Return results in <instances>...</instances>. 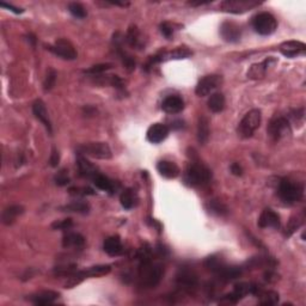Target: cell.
Returning <instances> with one entry per match:
<instances>
[{
	"label": "cell",
	"mask_w": 306,
	"mask_h": 306,
	"mask_svg": "<svg viewBox=\"0 0 306 306\" xmlns=\"http://www.w3.org/2000/svg\"><path fill=\"white\" fill-rule=\"evenodd\" d=\"M139 275H140L141 282L145 286L155 287L164 275V268L160 265L152 263V260L144 261V262H140Z\"/></svg>",
	"instance_id": "6da1fadb"
},
{
	"label": "cell",
	"mask_w": 306,
	"mask_h": 306,
	"mask_svg": "<svg viewBox=\"0 0 306 306\" xmlns=\"http://www.w3.org/2000/svg\"><path fill=\"white\" fill-rule=\"evenodd\" d=\"M212 178V172L207 166L200 162H194L186 173V182L189 186L197 187L207 184Z\"/></svg>",
	"instance_id": "7a4b0ae2"
},
{
	"label": "cell",
	"mask_w": 306,
	"mask_h": 306,
	"mask_svg": "<svg viewBox=\"0 0 306 306\" xmlns=\"http://www.w3.org/2000/svg\"><path fill=\"white\" fill-rule=\"evenodd\" d=\"M261 120H262V115H261V110L252 109L249 113L245 114L244 117L239 122L238 126V134L242 138L247 139L252 136L256 129L260 127Z\"/></svg>",
	"instance_id": "3957f363"
},
{
	"label": "cell",
	"mask_w": 306,
	"mask_h": 306,
	"mask_svg": "<svg viewBox=\"0 0 306 306\" xmlns=\"http://www.w3.org/2000/svg\"><path fill=\"white\" fill-rule=\"evenodd\" d=\"M279 196L286 204L292 205L300 201L303 197V187L289 179H282L279 184Z\"/></svg>",
	"instance_id": "277c9868"
},
{
	"label": "cell",
	"mask_w": 306,
	"mask_h": 306,
	"mask_svg": "<svg viewBox=\"0 0 306 306\" xmlns=\"http://www.w3.org/2000/svg\"><path fill=\"white\" fill-rule=\"evenodd\" d=\"M252 26L255 31L260 35H271L278 29V22L275 17L269 12H261L256 15L252 19Z\"/></svg>",
	"instance_id": "5b68a950"
},
{
	"label": "cell",
	"mask_w": 306,
	"mask_h": 306,
	"mask_svg": "<svg viewBox=\"0 0 306 306\" xmlns=\"http://www.w3.org/2000/svg\"><path fill=\"white\" fill-rule=\"evenodd\" d=\"M79 154L88 155V157L96 158V159H110L112 158V150L107 142H90L83 146L78 147Z\"/></svg>",
	"instance_id": "8992f818"
},
{
	"label": "cell",
	"mask_w": 306,
	"mask_h": 306,
	"mask_svg": "<svg viewBox=\"0 0 306 306\" xmlns=\"http://www.w3.org/2000/svg\"><path fill=\"white\" fill-rule=\"evenodd\" d=\"M268 134L274 141H279L291 134V126L287 118L275 117L270 121L268 126Z\"/></svg>",
	"instance_id": "52a82bcc"
},
{
	"label": "cell",
	"mask_w": 306,
	"mask_h": 306,
	"mask_svg": "<svg viewBox=\"0 0 306 306\" xmlns=\"http://www.w3.org/2000/svg\"><path fill=\"white\" fill-rule=\"evenodd\" d=\"M47 49L65 60H75L78 57L73 44L65 38L57 39L53 46H47Z\"/></svg>",
	"instance_id": "ba28073f"
},
{
	"label": "cell",
	"mask_w": 306,
	"mask_h": 306,
	"mask_svg": "<svg viewBox=\"0 0 306 306\" xmlns=\"http://www.w3.org/2000/svg\"><path fill=\"white\" fill-rule=\"evenodd\" d=\"M261 2L256 0H225L221 2L220 7L223 11L230 13H243L258 6Z\"/></svg>",
	"instance_id": "9c48e42d"
},
{
	"label": "cell",
	"mask_w": 306,
	"mask_h": 306,
	"mask_svg": "<svg viewBox=\"0 0 306 306\" xmlns=\"http://www.w3.org/2000/svg\"><path fill=\"white\" fill-rule=\"evenodd\" d=\"M221 84H223V76H218V75L206 76L205 78H202L201 80L197 83L195 92H196L197 96H200V97L207 96V95H210V92L214 91L215 89L219 88Z\"/></svg>",
	"instance_id": "30bf717a"
},
{
	"label": "cell",
	"mask_w": 306,
	"mask_h": 306,
	"mask_svg": "<svg viewBox=\"0 0 306 306\" xmlns=\"http://www.w3.org/2000/svg\"><path fill=\"white\" fill-rule=\"evenodd\" d=\"M220 35L226 42H238L242 38L241 26L233 22H224L220 26Z\"/></svg>",
	"instance_id": "8fae6325"
},
{
	"label": "cell",
	"mask_w": 306,
	"mask_h": 306,
	"mask_svg": "<svg viewBox=\"0 0 306 306\" xmlns=\"http://www.w3.org/2000/svg\"><path fill=\"white\" fill-rule=\"evenodd\" d=\"M280 224V215L270 208L263 210L258 218V226L261 229H279Z\"/></svg>",
	"instance_id": "7c38bea8"
},
{
	"label": "cell",
	"mask_w": 306,
	"mask_h": 306,
	"mask_svg": "<svg viewBox=\"0 0 306 306\" xmlns=\"http://www.w3.org/2000/svg\"><path fill=\"white\" fill-rule=\"evenodd\" d=\"M280 52L287 57H295L304 55L306 46L300 41H286L280 46Z\"/></svg>",
	"instance_id": "4fadbf2b"
},
{
	"label": "cell",
	"mask_w": 306,
	"mask_h": 306,
	"mask_svg": "<svg viewBox=\"0 0 306 306\" xmlns=\"http://www.w3.org/2000/svg\"><path fill=\"white\" fill-rule=\"evenodd\" d=\"M169 135V128L163 123H154L147 131V140L152 144H159L164 141Z\"/></svg>",
	"instance_id": "5bb4252c"
},
{
	"label": "cell",
	"mask_w": 306,
	"mask_h": 306,
	"mask_svg": "<svg viewBox=\"0 0 306 306\" xmlns=\"http://www.w3.org/2000/svg\"><path fill=\"white\" fill-rule=\"evenodd\" d=\"M122 38H121L120 33H116L114 35V46H115L116 52H117L118 55H120V57H121V60H122L125 67L127 68L129 72H132V71L135 68V61H134L133 57H132L131 55H128L127 53L125 52V49L122 48V42H123Z\"/></svg>",
	"instance_id": "9a60e30c"
},
{
	"label": "cell",
	"mask_w": 306,
	"mask_h": 306,
	"mask_svg": "<svg viewBox=\"0 0 306 306\" xmlns=\"http://www.w3.org/2000/svg\"><path fill=\"white\" fill-rule=\"evenodd\" d=\"M33 113H34V115L36 116V118L43 123L44 127L47 128V131H48L49 133H52L53 129H52L51 118H49L48 112H47L46 104H44L43 101H41V99H38V101L34 103L33 104Z\"/></svg>",
	"instance_id": "2e32d148"
},
{
	"label": "cell",
	"mask_w": 306,
	"mask_h": 306,
	"mask_svg": "<svg viewBox=\"0 0 306 306\" xmlns=\"http://www.w3.org/2000/svg\"><path fill=\"white\" fill-rule=\"evenodd\" d=\"M162 109L168 114H178L184 109V102L179 96H169L163 102Z\"/></svg>",
	"instance_id": "e0dca14e"
},
{
	"label": "cell",
	"mask_w": 306,
	"mask_h": 306,
	"mask_svg": "<svg viewBox=\"0 0 306 306\" xmlns=\"http://www.w3.org/2000/svg\"><path fill=\"white\" fill-rule=\"evenodd\" d=\"M177 284L186 289L195 288L197 285V275L191 269H183L178 273Z\"/></svg>",
	"instance_id": "ac0fdd59"
},
{
	"label": "cell",
	"mask_w": 306,
	"mask_h": 306,
	"mask_svg": "<svg viewBox=\"0 0 306 306\" xmlns=\"http://www.w3.org/2000/svg\"><path fill=\"white\" fill-rule=\"evenodd\" d=\"M76 165H78L79 169V173L80 176L86 178H94L95 176L98 173V170L97 168L92 164L91 162H89L84 155L79 154L78 155V160H76Z\"/></svg>",
	"instance_id": "d6986e66"
},
{
	"label": "cell",
	"mask_w": 306,
	"mask_h": 306,
	"mask_svg": "<svg viewBox=\"0 0 306 306\" xmlns=\"http://www.w3.org/2000/svg\"><path fill=\"white\" fill-rule=\"evenodd\" d=\"M59 297L60 294L55 291H42L31 295L30 302L35 305H48L53 304Z\"/></svg>",
	"instance_id": "ffe728a7"
},
{
	"label": "cell",
	"mask_w": 306,
	"mask_h": 306,
	"mask_svg": "<svg viewBox=\"0 0 306 306\" xmlns=\"http://www.w3.org/2000/svg\"><path fill=\"white\" fill-rule=\"evenodd\" d=\"M157 170L163 177L165 178H176L179 175V168L173 162L162 160L158 163Z\"/></svg>",
	"instance_id": "44dd1931"
},
{
	"label": "cell",
	"mask_w": 306,
	"mask_h": 306,
	"mask_svg": "<svg viewBox=\"0 0 306 306\" xmlns=\"http://www.w3.org/2000/svg\"><path fill=\"white\" fill-rule=\"evenodd\" d=\"M103 248H104V251L109 256H118L123 251L122 242H121L118 236H113L105 239Z\"/></svg>",
	"instance_id": "7402d4cb"
},
{
	"label": "cell",
	"mask_w": 306,
	"mask_h": 306,
	"mask_svg": "<svg viewBox=\"0 0 306 306\" xmlns=\"http://www.w3.org/2000/svg\"><path fill=\"white\" fill-rule=\"evenodd\" d=\"M210 120L207 116L201 115L197 121V140L201 145H205L210 139Z\"/></svg>",
	"instance_id": "603a6c76"
},
{
	"label": "cell",
	"mask_w": 306,
	"mask_h": 306,
	"mask_svg": "<svg viewBox=\"0 0 306 306\" xmlns=\"http://www.w3.org/2000/svg\"><path fill=\"white\" fill-rule=\"evenodd\" d=\"M126 41H127V43L132 48L141 49L142 46H144V38H142L140 31H139V29L135 25H132L128 29L127 35H126Z\"/></svg>",
	"instance_id": "cb8c5ba5"
},
{
	"label": "cell",
	"mask_w": 306,
	"mask_h": 306,
	"mask_svg": "<svg viewBox=\"0 0 306 306\" xmlns=\"http://www.w3.org/2000/svg\"><path fill=\"white\" fill-rule=\"evenodd\" d=\"M23 210H24V208L19 205H13L5 208V210L2 212L1 215L2 223H4L5 225H11V224L15 223L18 215L22 214Z\"/></svg>",
	"instance_id": "d4e9b609"
},
{
	"label": "cell",
	"mask_w": 306,
	"mask_h": 306,
	"mask_svg": "<svg viewBox=\"0 0 306 306\" xmlns=\"http://www.w3.org/2000/svg\"><path fill=\"white\" fill-rule=\"evenodd\" d=\"M84 244H85V238L76 232H68L62 239L64 248H81Z\"/></svg>",
	"instance_id": "484cf974"
},
{
	"label": "cell",
	"mask_w": 306,
	"mask_h": 306,
	"mask_svg": "<svg viewBox=\"0 0 306 306\" xmlns=\"http://www.w3.org/2000/svg\"><path fill=\"white\" fill-rule=\"evenodd\" d=\"M275 60H273L271 57H269V59L265 60L263 62H261V64H255L252 65L251 67H250L249 72H248V76L251 79H258V78H262L263 76H265L266 71H267V68L270 66V62H274Z\"/></svg>",
	"instance_id": "4316f807"
},
{
	"label": "cell",
	"mask_w": 306,
	"mask_h": 306,
	"mask_svg": "<svg viewBox=\"0 0 306 306\" xmlns=\"http://www.w3.org/2000/svg\"><path fill=\"white\" fill-rule=\"evenodd\" d=\"M208 108H210V112L213 113H220L223 112L224 108H225V97L220 92H215V94L210 95V97L208 98Z\"/></svg>",
	"instance_id": "83f0119b"
},
{
	"label": "cell",
	"mask_w": 306,
	"mask_h": 306,
	"mask_svg": "<svg viewBox=\"0 0 306 306\" xmlns=\"http://www.w3.org/2000/svg\"><path fill=\"white\" fill-rule=\"evenodd\" d=\"M217 274L220 276L221 280L232 281L242 275V269L239 267H229V266L225 265Z\"/></svg>",
	"instance_id": "f1b7e54d"
},
{
	"label": "cell",
	"mask_w": 306,
	"mask_h": 306,
	"mask_svg": "<svg viewBox=\"0 0 306 306\" xmlns=\"http://www.w3.org/2000/svg\"><path fill=\"white\" fill-rule=\"evenodd\" d=\"M94 184L96 186V188H98L99 191H114V183L113 181H110L107 176L102 175V173H97L94 178Z\"/></svg>",
	"instance_id": "f546056e"
},
{
	"label": "cell",
	"mask_w": 306,
	"mask_h": 306,
	"mask_svg": "<svg viewBox=\"0 0 306 306\" xmlns=\"http://www.w3.org/2000/svg\"><path fill=\"white\" fill-rule=\"evenodd\" d=\"M257 297H260L261 305H276L279 303V294L274 291H261L258 292Z\"/></svg>",
	"instance_id": "4dcf8cb0"
},
{
	"label": "cell",
	"mask_w": 306,
	"mask_h": 306,
	"mask_svg": "<svg viewBox=\"0 0 306 306\" xmlns=\"http://www.w3.org/2000/svg\"><path fill=\"white\" fill-rule=\"evenodd\" d=\"M120 201H121V205H122V207L126 208V210H131V208H133L136 202V195L133 189H131V188L125 189V191H122V194H121Z\"/></svg>",
	"instance_id": "1f68e13d"
},
{
	"label": "cell",
	"mask_w": 306,
	"mask_h": 306,
	"mask_svg": "<svg viewBox=\"0 0 306 306\" xmlns=\"http://www.w3.org/2000/svg\"><path fill=\"white\" fill-rule=\"evenodd\" d=\"M110 270H112V267L109 265H99L85 269V273L88 275V278H98V276L109 274Z\"/></svg>",
	"instance_id": "d6a6232c"
},
{
	"label": "cell",
	"mask_w": 306,
	"mask_h": 306,
	"mask_svg": "<svg viewBox=\"0 0 306 306\" xmlns=\"http://www.w3.org/2000/svg\"><path fill=\"white\" fill-rule=\"evenodd\" d=\"M65 212H76V213H80V214H86L90 210V206L89 204L83 201H75L70 205H66L61 208Z\"/></svg>",
	"instance_id": "836d02e7"
},
{
	"label": "cell",
	"mask_w": 306,
	"mask_h": 306,
	"mask_svg": "<svg viewBox=\"0 0 306 306\" xmlns=\"http://www.w3.org/2000/svg\"><path fill=\"white\" fill-rule=\"evenodd\" d=\"M68 11L72 13L76 18H79V19H83V18H85L86 15H88L85 7L81 4H79V2H71V4L68 5Z\"/></svg>",
	"instance_id": "e575fe53"
},
{
	"label": "cell",
	"mask_w": 306,
	"mask_h": 306,
	"mask_svg": "<svg viewBox=\"0 0 306 306\" xmlns=\"http://www.w3.org/2000/svg\"><path fill=\"white\" fill-rule=\"evenodd\" d=\"M225 266V263L220 260V258L215 257V256H212V257H208L207 261H206V267L208 269H210L214 273H218L221 268Z\"/></svg>",
	"instance_id": "d590c367"
},
{
	"label": "cell",
	"mask_w": 306,
	"mask_h": 306,
	"mask_svg": "<svg viewBox=\"0 0 306 306\" xmlns=\"http://www.w3.org/2000/svg\"><path fill=\"white\" fill-rule=\"evenodd\" d=\"M55 81H57V72H55L53 68H49L48 72H47L46 79H44V83H43L44 91H51V90L54 88Z\"/></svg>",
	"instance_id": "8d00e7d4"
},
{
	"label": "cell",
	"mask_w": 306,
	"mask_h": 306,
	"mask_svg": "<svg viewBox=\"0 0 306 306\" xmlns=\"http://www.w3.org/2000/svg\"><path fill=\"white\" fill-rule=\"evenodd\" d=\"M208 210L210 212L215 213L217 215H224L228 213V208H226L225 205H223L221 202L217 201V200H213L208 204Z\"/></svg>",
	"instance_id": "74e56055"
},
{
	"label": "cell",
	"mask_w": 306,
	"mask_h": 306,
	"mask_svg": "<svg viewBox=\"0 0 306 306\" xmlns=\"http://www.w3.org/2000/svg\"><path fill=\"white\" fill-rule=\"evenodd\" d=\"M303 219H304V218L299 217V215L291 218V220H289L288 225H287V228H286V232H285V234H286L287 237L291 236V234L293 233L295 230L300 228V225H302V224H303Z\"/></svg>",
	"instance_id": "f35d334b"
},
{
	"label": "cell",
	"mask_w": 306,
	"mask_h": 306,
	"mask_svg": "<svg viewBox=\"0 0 306 306\" xmlns=\"http://www.w3.org/2000/svg\"><path fill=\"white\" fill-rule=\"evenodd\" d=\"M112 67H113L112 64H99L96 66H92L89 70H85L84 73H86V75H101V73L110 70Z\"/></svg>",
	"instance_id": "ab89813d"
},
{
	"label": "cell",
	"mask_w": 306,
	"mask_h": 306,
	"mask_svg": "<svg viewBox=\"0 0 306 306\" xmlns=\"http://www.w3.org/2000/svg\"><path fill=\"white\" fill-rule=\"evenodd\" d=\"M73 226L72 219H64V220H59L53 223L52 228L54 230H70Z\"/></svg>",
	"instance_id": "60d3db41"
},
{
	"label": "cell",
	"mask_w": 306,
	"mask_h": 306,
	"mask_svg": "<svg viewBox=\"0 0 306 306\" xmlns=\"http://www.w3.org/2000/svg\"><path fill=\"white\" fill-rule=\"evenodd\" d=\"M55 183L60 187L67 186L70 183V177H68L66 170H61L60 172H57V175L55 176Z\"/></svg>",
	"instance_id": "b9f144b4"
},
{
	"label": "cell",
	"mask_w": 306,
	"mask_h": 306,
	"mask_svg": "<svg viewBox=\"0 0 306 306\" xmlns=\"http://www.w3.org/2000/svg\"><path fill=\"white\" fill-rule=\"evenodd\" d=\"M70 194L72 195H81V196H85V195H94L95 191H92L89 187H83V188H71Z\"/></svg>",
	"instance_id": "7bdbcfd3"
},
{
	"label": "cell",
	"mask_w": 306,
	"mask_h": 306,
	"mask_svg": "<svg viewBox=\"0 0 306 306\" xmlns=\"http://www.w3.org/2000/svg\"><path fill=\"white\" fill-rule=\"evenodd\" d=\"M159 28H160V33H162L166 38H170L171 36H172L173 28H172V25L170 24V23H168V22L162 23Z\"/></svg>",
	"instance_id": "ee69618b"
},
{
	"label": "cell",
	"mask_w": 306,
	"mask_h": 306,
	"mask_svg": "<svg viewBox=\"0 0 306 306\" xmlns=\"http://www.w3.org/2000/svg\"><path fill=\"white\" fill-rule=\"evenodd\" d=\"M49 162H51V165L53 166V168H57V164H59L60 154H59V151H57V149H53L52 154H51V159H49Z\"/></svg>",
	"instance_id": "f6af8a7d"
},
{
	"label": "cell",
	"mask_w": 306,
	"mask_h": 306,
	"mask_svg": "<svg viewBox=\"0 0 306 306\" xmlns=\"http://www.w3.org/2000/svg\"><path fill=\"white\" fill-rule=\"evenodd\" d=\"M0 6L5 7V9H9L10 11L17 13V15H18V13H23V12H24V10L18 9V7H15V6H13V5H11V4H6V2H4V1L0 2Z\"/></svg>",
	"instance_id": "bcb514c9"
},
{
	"label": "cell",
	"mask_w": 306,
	"mask_h": 306,
	"mask_svg": "<svg viewBox=\"0 0 306 306\" xmlns=\"http://www.w3.org/2000/svg\"><path fill=\"white\" fill-rule=\"evenodd\" d=\"M231 172L233 173L234 176H241L243 173L242 166L239 165L238 163H233V164L231 165Z\"/></svg>",
	"instance_id": "7dc6e473"
},
{
	"label": "cell",
	"mask_w": 306,
	"mask_h": 306,
	"mask_svg": "<svg viewBox=\"0 0 306 306\" xmlns=\"http://www.w3.org/2000/svg\"><path fill=\"white\" fill-rule=\"evenodd\" d=\"M210 1H197V2H194V1H191L189 2V5H191V6H200V5H206V4H210Z\"/></svg>",
	"instance_id": "c3c4849f"
},
{
	"label": "cell",
	"mask_w": 306,
	"mask_h": 306,
	"mask_svg": "<svg viewBox=\"0 0 306 306\" xmlns=\"http://www.w3.org/2000/svg\"><path fill=\"white\" fill-rule=\"evenodd\" d=\"M28 41H30L31 43H33V46H35V43H36L35 36H34V35H29V36H28Z\"/></svg>",
	"instance_id": "681fc988"
}]
</instances>
